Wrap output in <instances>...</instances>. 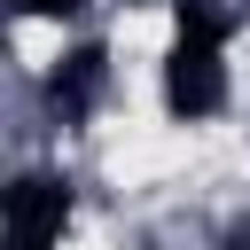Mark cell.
<instances>
[{"instance_id": "3957f363", "label": "cell", "mask_w": 250, "mask_h": 250, "mask_svg": "<svg viewBox=\"0 0 250 250\" xmlns=\"http://www.w3.org/2000/svg\"><path fill=\"white\" fill-rule=\"evenodd\" d=\"M102 94H109V55H102V47H70V55L47 70V109H55L62 125H78Z\"/></svg>"}, {"instance_id": "277c9868", "label": "cell", "mask_w": 250, "mask_h": 250, "mask_svg": "<svg viewBox=\"0 0 250 250\" xmlns=\"http://www.w3.org/2000/svg\"><path fill=\"white\" fill-rule=\"evenodd\" d=\"M8 8H23V16H78L86 0H8Z\"/></svg>"}, {"instance_id": "6da1fadb", "label": "cell", "mask_w": 250, "mask_h": 250, "mask_svg": "<svg viewBox=\"0 0 250 250\" xmlns=\"http://www.w3.org/2000/svg\"><path fill=\"white\" fill-rule=\"evenodd\" d=\"M164 109L180 125H203L227 109V16L203 0L172 8V47H164Z\"/></svg>"}, {"instance_id": "5b68a950", "label": "cell", "mask_w": 250, "mask_h": 250, "mask_svg": "<svg viewBox=\"0 0 250 250\" xmlns=\"http://www.w3.org/2000/svg\"><path fill=\"white\" fill-rule=\"evenodd\" d=\"M227 250H250V219H242V227H234V234H227Z\"/></svg>"}, {"instance_id": "7a4b0ae2", "label": "cell", "mask_w": 250, "mask_h": 250, "mask_svg": "<svg viewBox=\"0 0 250 250\" xmlns=\"http://www.w3.org/2000/svg\"><path fill=\"white\" fill-rule=\"evenodd\" d=\"M62 227H70V180L62 172L0 180V250H55Z\"/></svg>"}]
</instances>
